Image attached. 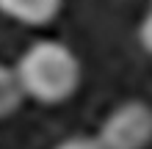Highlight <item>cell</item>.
<instances>
[{
    "label": "cell",
    "instance_id": "1",
    "mask_svg": "<svg viewBox=\"0 0 152 149\" xmlns=\"http://www.w3.org/2000/svg\"><path fill=\"white\" fill-rule=\"evenodd\" d=\"M17 77L22 83L25 97L58 105L69 100L80 86V61L64 41L42 39L33 41L17 61Z\"/></svg>",
    "mask_w": 152,
    "mask_h": 149
},
{
    "label": "cell",
    "instance_id": "2",
    "mask_svg": "<svg viewBox=\"0 0 152 149\" xmlns=\"http://www.w3.org/2000/svg\"><path fill=\"white\" fill-rule=\"evenodd\" d=\"M97 135L111 149H147L152 144V105L141 100L122 102L105 116Z\"/></svg>",
    "mask_w": 152,
    "mask_h": 149
},
{
    "label": "cell",
    "instance_id": "3",
    "mask_svg": "<svg viewBox=\"0 0 152 149\" xmlns=\"http://www.w3.org/2000/svg\"><path fill=\"white\" fill-rule=\"evenodd\" d=\"M0 11L22 25H47L58 17L61 0H0Z\"/></svg>",
    "mask_w": 152,
    "mask_h": 149
},
{
    "label": "cell",
    "instance_id": "4",
    "mask_svg": "<svg viewBox=\"0 0 152 149\" xmlns=\"http://www.w3.org/2000/svg\"><path fill=\"white\" fill-rule=\"evenodd\" d=\"M22 97H25V91H22L20 77H17V69H8L0 64V119L11 116L20 108Z\"/></svg>",
    "mask_w": 152,
    "mask_h": 149
},
{
    "label": "cell",
    "instance_id": "5",
    "mask_svg": "<svg viewBox=\"0 0 152 149\" xmlns=\"http://www.w3.org/2000/svg\"><path fill=\"white\" fill-rule=\"evenodd\" d=\"M56 149H111L108 144L102 141L100 135H72V138H66V141H61Z\"/></svg>",
    "mask_w": 152,
    "mask_h": 149
},
{
    "label": "cell",
    "instance_id": "6",
    "mask_svg": "<svg viewBox=\"0 0 152 149\" xmlns=\"http://www.w3.org/2000/svg\"><path fill=\"white\" fill-rule=\"evenodd\" d=\"M138 39H141V44H144V50H147V52H152V6H149L147 17H144V22H141Z\"/></svg>",
    "mask_w": 152,
    "mask_h": 149
}]
</instances>
